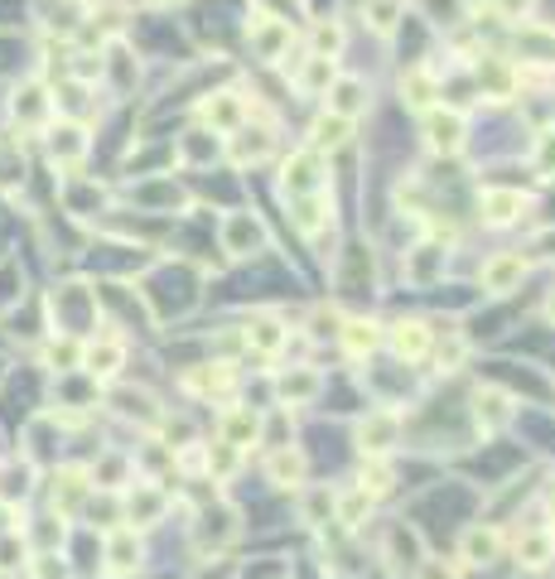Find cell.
I'll list each match as a JSON object with an SVG mask.
<instances>
[{
	"mask_svg": "<svg viewBox=\"0 0 555 579\" xmlns=\"http://www.w3.org/2000/svg\"><path fill=\"white\" fill-rule=\"evenodd\" d=\"M314 44H319V49H324V53H338L343 29H338V25H319V29H314Z\"/></svg>",
	"mask_w": 555,
	"mask_h": 579,
	"instance_id": "cell-6",
	"label": "cell"
},
{
	"mask_svg": "<svg viewBox=\"0 0 555 579\" xmlns=\"http://www.w3.org/2000/svg\"><path fill=\"white\" fill-rule=\"evenodd\" d=\"M358 97H362V83H338V107H358Z\"/></svg>",
	"mask_w": 555,
	"mask_h": 579,
	"instance_id": "cell-7",
	"label": "cell"
},
{
	"mask_svg": "<svg viewBox=\"0 0 555 579\" xmlns=\"http://www.w3.org/2000/svg\"><path fill=\"white\" fill-rule=\"evenodd\" d=\"M0 531H5V507H0Z\"/></svg>",
	"mask_w": 555,
	"mask_h": 579,
	"instance_id": "cell-10",
	"label": "cell"
},
{
	"mask_svg": "<svg viewBox=\"0 0 555 579\" xmlns=\"http://www.w3.org/2000/svg\"><path fill=\"white\" fill-rule=\"evenodd\" d=\"M146 5H155V10H170V5H180V0H146Z\"/></svg>",
	"mask_w": 555,
	"mask_h": 579,
	"instance_id": "cell-9",
	"label": "cell"
},
{
	"mask_svg": "<svg viewBox=\"0 0 555 579\" xmlns=\"http://www.w3.org/2000/svg\"><path fill=\"white\" fill-rule=\"evenodd\" d=\"M15 565H20L15 541H10V537H0V570H15Z\"/></svg>",
	"mask_w": 555,
	"mask_h": 579,
	"instance_id": "cell-8",
	"label": "cell"
},
{
	"mask_svg": "<svg viewBox=\"0 0 555 579\" xmlns=\"http://www.w3.org/2000/svg\"><path fill=\"white\" fill-rule=\"evenodd\" d=\"M362 15L377 35H392L396 20H402V0H362Z\"/></svg>",
	"mask_w": 555,
	"mask_h": 579,
	"instance_id": "cell-2",
	"label": "cell"
},
{
	"mask_svg": "<svg viewBox=\"0 0 555 579\" xmlns=\"http://www.w3.org/2000/svg\"><path fill=\"white\" fill-rule=\"evenodd\" d=\"M493 10L503 20H527L531 10H536V0H493Z\"/></svg>",
	"mask_w": 555,
	"mask_h": 579,
	"instance_id": "cell-5",
	"label": "cell"
},
{
	"mask_svg": "<svg viewBox=\"0 0 555 579\" xmlns=\"http://www.w3.org/2000/svg\"><path fill=\"white\" fill-rule=\"evenodd\" d=\"M49 150H53V160H77V155L87 150L83 126H59V131H49Z\"/></svg>",
	"mask_w": 555,
	"mask_h": 579,
	"instance_id": "cell-3",
	"label": "cell"
},
{
	"mask_svg": "<svg viewBox=\"0 0 555 579\" xmlns=\"http://www.w3.org/2000/svg\"><path fill=\"white\" fill-rule=\"evenodd\" d=\"M251 44L261 49V59H275V53L291 44V25L275 20V15H257V20H251Z\"/></svg>",
	"mask_w": 555,
	"mask_h": 579,
	"instance_id": "cell-1",
	"label": "cell"
},
{
	"mask_svg": "<svg viewBox=\"0 0 555 579\" xmlns=\"http://www.w3.org/2000/svg\"><path fill=\"white\" fill-rule=\"evenodd\" d=\"M430 140H435V150H454V145H459V121L435 116V121H430Z\"/></svg>",
	"mask_w": 555,
	"mask_h": 579,
	"instance_id": "cell-4",
	"label": "cell"
}]
</instances>
